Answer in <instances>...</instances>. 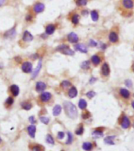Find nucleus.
Masks as SVG:
<instances>
[{
  "label": "nucleus",
  "mask_w": 134,
  "mask_h": 151,
  "mask_svg": "<svg viewBox=\"0 0 134 151\" xmlns=\"http://www.w3.org/2000/svg\"><path fill=\"white\" fill-rule=\"evenodd\" d=\"M62 111V108L60 105H56L53 109V114L54 116H58L60 114V112Z\"/></svg>",
  "instance_id": "17"
},
{
  "label": "nucleus",
  "mask_w": 134,
  "mask_h": 151,
  "mask_svg": "<svg viewBox=\"0 0 134 151\" xmlns=\"http://www.w3.org/2000/svg\"><path fill=\"white\" fill-rule=\"evenodd\" d=\"M78 94V91L76 89V87H71L68 91V96L71 98H74L77 96Z\"/></svg>",
  "instance_id": "13"
},
{
  "label": "nucleus",
  "mask_w": 134,
  "mask_h": 151,
  "mask_svg": "<svg viewBox=\"0 0 134 151\" xmlns=\"http://www.w3.org/2000/svg\"><path fill=\"white\" fill-rule=\"evenodd\" d=\"M132 108L134 109V101H133V102H132Z\"/></svg>",
  "instance_id": "49"
},
{
  "label": "nucleus",
  "mask_w": 134,
  "mask_h": 151,
  "mask_svg": "<svg viewBox=\"0 0 134 151\" xmlns=\"http://www.w3.org/2000/svg\"><path fill=\"white\" fill-rule=\"evenodd\" d=\"M43 149L41 146H35L32 148V151H42Z\"/></svg>",
  "instance_id": "39"
},
{
  "label": "nucleus",
  "mask_w": 134,
  "mask_h": 151,
  "mask_svg": "<svg viewBox=\"0 0 134 151\" xmlns=\"http://www.w3.org/2000/svg\"><path fill=\"white\" fill-rule=\"evenodd\" d=\"M21 69L24 72H26V73L31 72L32 71V64L28 61L23 63L21 65Z\"/></svg>",
  "instance_id": "3"
},
{
  "label": "nucleus",
  "mask_w": 134,
  "mask_h": 151,
  "mask_svg": "<svg viewBox=\"0 0 134 151\" xmlns=\"http://www.w3.org/2000/svg\"><path fill=\"white\" fill-rule=\"evenodd\" d=\"M34 39L33 35L28 32V31H25L24 32V35H23V40L25 41V42H30V41H32Z\"/></svg>",
  "instance_id": "9"
},
{
  "label": "nucleus",
  "mask_w": 134,
  "mask_h": 151,
  "mask_svg": "<svg viewBox=\"0 0 134 151\" xmlns=\"http://www.w3.org/2000/svg\"><path fill=\"white\" fill-rule=\"evenodd\" d=\"M57 51H60L62 54H66V55H74L75 52L72 51V50H71L68 46L67 45H60L57 48Z\"/></svg>",
  "instance_id": "2"
},
{
  "label": "nucleus",
  "mask_w": 134,
  "mask_h": 151,
  "mask_svg": "<svg viewBox=\"0 0 134 151\" xmlns=\"http://www.w3.org/2000/svg\"><path fill=\"white\" fill-rule=\"evenodd\" d=\"M6 102L7 105H9V106L12 105V104L13 103V98H11V97L8 98H7V100L6 101Z\"/></svg>",
  "instance_id": "41"
},
{
  "label": "nucleus",
  "mask_w": 134,
  "mask_h": 151,
  "mask_svg": "<svg viewBox=\"0 0 134 151\" xmlns=\"http://www.w3.org/2000/svg\"><path fill=\"white\" fill-rule=\"evenodd\" d=\"M55 32V26L53 24H49L47 25L46 28V33L47 35H52L53 32Z\"/></svg>",
  "instance_id": "21"
},
{
  "label": "nucleus",
  "mask_w": 134,
  "mask_h": 151,
  "mask_svg": "<svg viewBox=\"0 0 134 151\" xmlns=\"http://www.w3.org/2000/svg\"><path fill=\"white\" fill-rule=\"evenodd\" d=\"M133 128H134V124H133Z\"/></svg>",
  "instance_id": "52"
},
{
  "label": "nucleus",
  "mask_w": 134,
  "mask_h": 151,
  "mask_svg": "<svg viewBox=\"0 0 134 151\" xmlns=\"http://www.w3.org/2000/svg\"><path fill=\"white\" fill-rule=\"evenodd\" d=\"M46 142H47L48 143L52 144V145L54 144V140H53V137H52L50 135H48L46 136Z\"/></svg>",
  "instance_id": "37"
},
{
  "label": "nucleus",
  "mask_w": 134,
  "mask_h": 151,
  "mask_svg": "<svg viewBox=\"0 0 134 151\" xmlns=\"http://www.w3.org/2000/svg\"><path fill=\"white\" fill-rule=\"evenodd\" d=\"M51 98V94L49 92H43L40 95V99L42 102H46Z\"/></svg>",
  "instance_id": "10"
},
{
  "label": "nucleus",
  "mask_w": 134,
  "mask_h": 151,
  "mask_svg": "<svg viewBox=\"0 0 134 151\" xmlns=\"http://www.w3.org/2000/svg\"><path fill=\"white\" fill-rule=\"evenodd\" d=\"M62 151H64V150H62Z\"/></svg>",
  "instance_id": "53"
},
{
  "label": "nucleus",
  "mask_w": 134,
  "mask_h": 151,
  "mask_svg": "<svg viewBox=\"0 0 134 151\" xmlns=\"http://www.w3.org/2000/svg\"><path fill=\"white\" fill-rule=\"evenodd\" d=\"M82 149L86 151H90L93 149V144L89 142H86L82 144Z\"/></svg>",
  "instance_id": "24"
},
{
  "label": "nucleus",
  "mask_w": 134,
  "mask_h": 151,
  "mask_svg": "<svg viewBox=\"0 0 134 151\" xmlns=\"http://www.w3.org/2000/svg\"><path fill=\"white\" fill-rule=\"evenodd\" d=\"M46 88V84L45 83L41 82V81L36 83V85H35V89H36L37 91H42Z\"/></svg>",
  "instance_id": "11"
},
{
  "label": "nucleus",
  "mask_w": 134,
  "mask_h": 151,
  "mask_svg": "<svg viewBox=\"0 0 134 151\" xmlns=\"http://www.w3.org/2000/svg\"><path fill=\"white\" fill-rule=\"evenodd\" d=\"M83 132H84V128H83L82 125H81V126H80V127L76 130L75 134L78 135H81L83 134Z\"/></svg>",
  "instance_id": "31"
},
{
  "label": "nucleus",
  "mask_w": 134,
  "mask_h": 151,
  "mask_svg": "<svg viewBox=\"0 0 134 151\" xmlns=\"http://www.w3.org/2000/svg\"><path fill=\"white\" fill-rule=\"evenodd\" d=\"M125 84H126V86L127 87H129V88H130V87H132V82L129 79H128V80H126V81H125Z\"/></svg>",
  "instance_id": "38"
},
{
  "label": "nucleus",
  "mask_w": 134,
  "mask_h": 151,
  "mask_svg": "<svg viewBox=\"0 0 134 151\" xmlns=\"http://www.w3.org/2000/svg\"><path fill=\"white\" fill-rule=\"evenodd\" d=\"M104 134H103V131L100 129H97V130H95L93 133H92V136L95 139H98V138H101L103 137Z\"/></svg>",
  "instance_id": "19"
},
{
  "label": "nucleus",
  "mask_w": 134,
  "mask_h": 151,
  "mask_svg": "<svg viewBox=\"0 0 134 151\" xmlns=\"http://www.w3.org/2000/svg\"><path fill=\"white\" fill-rule=\"evenodd\" d=\"M91 61H92L93 64H94L95 65H99L100 63L101 59L98 55H93L91 58Z\"/></svg>",
  "instance_id": "25"
},
{
  "label": "nucleus",
  "mask_w": 134,
  "mask_h": 151,
  "mask_svg": "<svg viewBox=\"0 0 134 151\" xmlns=\"http://www.w3.org/2000/svg\"><path fill=\"white\" fill-rule=\"evenodd\" d=\"M89 61H83L82 63V65H81V67L83 69H88L89 68Z\"/></svg>",
  "instance_id": "32"
},
{
  "label": "nucleus",
  "mask_w": 134,
  "mask_h": 151,
  "mask_svg": "<svg viewBox=\"0 0 134 151\" xmlns=\"http://www.w3.org/2000/svg\"><path fill=\"white\" fill-rule=\"evenodd\" d=\"M115 139L114 135H111V136H108L104 139V143L106 144H108V145H114V139Z\"/></svg>",
  "instance_id": "18"
},
{
  "label": "nucleus",
  "mask_w": 134,
  "mask_h": 151,
  "mask_svg": "<svg viewBox=\"0 0 134 151\" xmlns=\"http://www.w3.org/2000/svg\"><path fill=\"white\" fill-rule=\"evenodd\" d=\"M89 117H90V113H89V112H84L83 114H82V118H83V119H87V118H89Z\"/></svg>",
  "instance_id": "43"
},
{
  "label": "nucleus",
  "mask_w": 134,
  "mask_h": 151,
  "mask_svg": "<svg viewBox=\"0 0 134 151\" xmlns=\"http://www.w3.org/2000/svg\"><path fill=\"white\" fill-rule=\"evenodd\" d=\"M69 86H71V83L68 80H64L63 82L61 83V87L63 88H68Z\"/></svg>",
  "instance_id": "33"
},
{
  "label": "nucleus",
  "mask_w": 134,
  "mask_h": 151,
  "mask_svg": "<svg viewBox=\"0 0 134 151\" xmlns=\"http://www.w3.org/2000/svg\"><path fill=\"white\" fill-rule=\"evenodd\" d=\"M101 72H102V75L104 76V77H108V76L110 74V68H109V65L108 63H104L102 65Z\"/></svg>",
  "instance_id": "5"
},
{
  "label": "nucleus",
  "mask_w": 134,
  "mask_h": 151,
  "mask_svg": "<svg viewBox=\"0 0 134 151\" xmlns=\"http://www.w3.org/2000/svg\"><path fill=\"white\" fill-rule=\"evenodd\" d=\"M76 3L78 6H86L87 4V0H77Z\"/></svg>",
  "instance_id": "35"
},
{
  "label": "nucleus",
  "mask_w": 134,
  "mask_h": 151,
  "mask_svg": "<svg viewBox=\"0 0 134 151\" xmlns=\"http://www.w3.org/2000/svg\"><path fill=\"white\" fill-rule=\"evenodd\" d=\"M75 49L82 53H87V51H88L87 47L84 44H76L75 46Z\"/></svg>",
  "instance_id": "12"
},
{
  "label": "nucleus",
  "mask_w": 134,
  "mask_h": 151,
  "mask_svg": "<svg viewBox=\"0 0 134 151\" xmlns=\"http://www.w3.org/2000/svg\"><path fill=\"white\" fill-rule=\"evenodd\" d=\"M68 40L70 43H75L78 41V36L75 32H71L68 35Z\"/></svg>",
  "instance_id": "4"
},
{
  "label": "nucleus",
  "mask_w": 134,
  "mask_h": 151,
  "mask_svg": "<svg viewBox=\"0 0 134 151\" xmlns=\"http://www.w3.org/2000/svg\"><path fill=\"white\" fill-rule=\"evenodd\" d=\"M109 40H110L111 43H116V42H118V40H119V37H118L117 33L114 32H111V33L109 34Z\"/></svg>",
  "instance_id": "15"
},
{
  "label": "nucleus",
  "mask_w": 134,
  "mask_h": 151,
  "mask_svg": "<svg viewBox=\"0 0 134 151\" xmlns=\"http://www.w3.org/2000/svg\"><path fill=\"white\" fill-rule=\"evenodd\" d=\"M64 108L65 110L66 114L68 117L71 119H75L78 116V111L76 109V106L73 103L70 102H65L64 103Z\"/></svg>",
  "instance_id": "1"
},
{
  "label": "nucleus",
  "mask_w": 134,
  "mask_h": 151,
  "mask_svg": "<svg viewBox=\"0 0 134 151\" xmlns=\"http://www.w3.org/2000/svg\"><path fill=\"white\" fill-rule=\"evenodd\" d=\"M91 15V18H92V20L93 21H98V19H99V14H98V13L96 11V10H93L90 14Z\"/></svg>",
  "instance_id": "28"
},
{
  "label": "nucleus",
  "mask_w": 134,
  "mask_h": 151,
  "mask_svg": "<svg viewBox=\"0 0 134 151\" xmlns=\"http://www.w3.org/2000/svg\"><path fill=\"white\" fill-rule=\"evenodd\" d=\"M86 96H87L89 98H93L94 96H96V92L93 91H88V92L86 93Z\"/></svg>",
  "instance_id": "36"
},
{
  "label": "nucleus",
  "mask_w": 134,
  "mask_h": 151,
  "mask_svg": "<svg viewBox=\"0 0 134 151\" xmlns=\"http://www.w3.org/2000/svg\"><path fill=\"white\" fill-rule=\"evenodd\" d=\"M71 21L74 24H77L79 22V16L78 14H74L71 17Z\"/></svg>",
  "instance_id": "29"
},
{
  "label": "nucleus",
  "mask_w": 134,
  "mask_h": 151,
  "mask_svg": "<svg viewBox=\"0 0 134 151\" xmlns=\"http://www.w3.org/2000/svg\"><path fill=\"white\" fill-rule=\"evenodd\" d=\"M41 69H42V61L40 60L39 62L38 63L37 66H36V68L35 69L34 71H32V73H31V78L32 79H35V77H37L38 74L39 73V72L41 70Z\"/></svg>",
  "instance_id": "7"
},
{
  "label": "nucleus",
  "mask_w": 134,
  "mask_h": 151,
  "mask_svg": "<svg viewBox=\"0 0 134 151\" xmlns=\"http://www.w3.org/2000/svg\"><path fill=\"white\" fill-rule=\"evenodd\" d=\"M1 142H2V139L0 138V143H1Z\"/></svg>",
  "instance_id": "51"
},
{
  "label": "nucleus",
  "mask_w": 134,
  "mask_h": 151,
  "mask_svg": "<svg viewBox=\"0 0 134 151\" xmlns=\"http://www.w3.org/2000/svg\"><path fill=\"white\" fill-rule=\"evenodd\" d=\"M21 106H22V108H23L24 109H25V110H30V109H31V107H32V106H31V103H29V102H24L21 103Z\"/></svg>",
  "instance_id": "27"
},
{
  "label": "nucleus",
  "mask_w": 134,
  "mask_h": 151,
  "mask_svg": "<svg viewBox=\"0 0 134 151\" xmlns=\"http://www.w3.org/2000/svg\"><path fill=\"white\" fill-rule=\"evenodd\" d=\"M35 131H36V128H35V125L31 124V125H30V126L28 128V132L29 135H30L31 138H35Z\"/></svg>",
  "instance_id": "16"
},
{
  "label": "nucleus",
  "mask_w": 134,
  "mask_h": 151,
  "mask_svg": "<svg viewBox=\"0 0 134 151\" xmlns=\"http://www.w3.org/2000/svg\"><path fill=\"white\" fill-rule=\"evenodd\" d=\"M72 140H73V136L71 135V132H68V141L66 142L67 144H71L72 143Z\"/></svg>",
  "instance_id": "34"
},
{
  "label": "nucleus",
  "mask_w": 134,
  "mask_h": 151,
  "mask_svg": "<svg viewBox=\"0 0 134 151\" xmlns=\"http://www.w3.org/2000/svg\"><path fill=\"white\" fill-rule=\"evenodd\" d=\"M39 119H40V121L43 123L44 124H48L49 122V118L47 117H41Z\"/></svg>",
  "instance_id": "30"
},
{
  "label": "nucleus",
  "mask_w": 134,
  "mask_h": 151,
  "mask_svg": "<svg viewBox=\"0 0 134 151\" xmlns=\"http://www.w3.org/2000/svg\"><path fill=\"white\" fill-rule=\"evenodd\" d=\"M10 91L13 96H17L19 94V87L16 86V85H12L10 87Z\"/></svg>",
  "instance_id": "20"
},
{
  "label": "nucleus",
  "mask_w": 134,
  "mask_h": 151,
  "mask_svg": "<svg viewBox=\"0 0 134 151\" xmlns=\"http://www.w3.org/2000/svg\"><path fill=\"white\" fill-rule=\"evenodd\" d=\"M29 120H30V122L31 123V124H34V123L35 122V117H34L33 116L29 117Z\"/></svg>",
  "instance_id": "45"
},
{
  "label": "nucleus",
  "mask_w": 134,
  "mask_h": 151,
  "mask_svg": "<svg viewBox=\"0 0 134 151\" xmlns=\"http://www.w3.org/2000/svg\"><path fill=\"white\" fill-rule=\"evenodd\" d=\"M64 132L63 131H59L58 132V134H57V137L59 139H64Z\"/></svg>",
  "instance_id": "40"
},
{
  "label": "nucleus",
  "mask_w": 134,
  "mask_h": 151,
  "mask_svg": "<svg viewBox=\"0 0 134 151\" xmlns=\"http://www.w3.org/2000/svg\"><path fill=\"white\" fill-rule=\"evenodd\" d=\"M119 94H120V95L124 98H129V96H130L129 91L126 89H125V88H121L120 91H119Z\"/></svg>",
  "instance_id": "14"
},
{
  "label": "nucleus",
  "mask_w": 134,
  "mask_h": 151,
  "mask_svg": "<svg viewBox=\"0 0 134 151\" xmlns=\"http://www.w3.org/2000/svg\"><path fill=\"white\" fill-rule=\"evenodd\" d=\"M16 35V30L15 28H12V29L7 31L5 33V37L6 38H13Z\"/></svg>",
  "instance_id": "22"
},
{
  "label": "nucleus",
  "mask_w": 134,
  "mask_h": 151,
  "mask_svg": "<svg viewBox=\"0 0 134 151\" xmlns=\"http://www.w3.org/2000/svg\"><path fill=\"white\" fill-rule=\"evenodd\" d=\"M96 81V78H95V77H91L90 80H89V83H90V84H93V83H94Z\"/></svg>",
  "instance_id": "44"
},
{
  "label": "nucleus",
  "mask_w": 134,
  "mask_h": 151,
  "mask_svg": "<svg viewBox=\"0 0 134 151\" xmlns=\"http://www.w3.org/2000/svg\"><path fill=\"white\" fill-rule=\"evenodd\" d=\"M123 6L126 9H132L133 7L132 0H123Z\"/></svg>",
  "instance_id": "23"
},
{
  "label": "nucleus",
  "mask_w": 134,
  "mask_h": 151,
  "mask_svg": "<svg viewBox=\"0 0 134 151\" xmlns=\"http://www.w3.org/2000/svg\"><path fill=\"white\" fill-rule=\"evenodd\" d=\"M26 19H27V21H30V20H31V17L28 15V17H26Z\"/></svg>",
  "instance_id": "46"
},
{
  "label": "nucleus",
  "mask_w": 134,
  "mask_h": 151,
  "mask_svg": "<svg viewBox=\"0 0 134 151\" xmlns=\"http://www.w3.org/2000/svg\"><path fill=\"white\" fill-rule=\"evenodd\" d=\"M89 46H97V43L95 42L93 40H89Z\"/></svg>",
  "instance_id": "42"
},
{
  "label": "nucleus",
  "mask_w": 134,
  "mask_h": 151,
  "mask_svg": "<svg viewBox=\"0 0 134 151\" xmlns=\"http://www.w3.org/2000/svg\"><path fill=\"white\" fill-rule=\"evenodd\" d=\"M132 70H133V72H134V64H133V65H132Z\"/></svg>",
  "instance_id": "50"
},
{
  "label": "nucleus",
  "mask_w": 134,
  "mask_h": 151,
  "mask_svg": "<svg viewBox=\"0 0 134 151\" xmlns=\"http://www.w3.org/2000/svg\"><path fill=\"white\" fill-rule=\"evenodd\" d=\"M4 2H5V0H0V6L4 3Z\"/></svg>",
  "instance_id": "47"
},
{
  "label": "nucleus",
  "mask_w": 134,
  "mask_h": 151,
  "mask_svg": "<svg viewBox=\"0 0 134 151\" xmlns=\"http://www.w3.org/2000/svg\"><path fill=\"white\" fill-rule=\"evenodd\" d=\"M87 106V102L85 99H80L78 102V107L81 109H85Z\"/></svg>",
  "instance_id": "26"
},
{
  "label": "nucleus",
  "mask_w": 134,
  "mask_h": 151,
  "mask_svg": "<svg viewBox=\"0 0 134 151\" xmlns=\"http://www.w3.org/2000/svg\"><path fill=\"white\" fill-rule=\"evenodd\" d=\"M121 126L124 129H126V128H128L130 126V120H129V119L126 116H124L123 117L122 120V123H121Z\"/></svg>",
  "instance_id": "8"
},
{
  "label": "nucleus",
  "mask_w": 134,
  "mask_h": 151,
  "mask_svg": "<svg viewBox=\"0 0 134 151\" xmlns=\"http://www.w3.org/2000/svg\"><path fill=\"white\" fill-rule=\"evenodd\" d=\"M45 9V5L41 3H38L34 6V11L36 14H39L44 11Z\"/></svg>",
  "instance_id": "6"
},
{
  "label": "nucleus",
  "mask_w": 134,
  "mask_h": 151,
  "mask_svg": "<svg viewBox=\"0 0 134 151\" xmlns=\"http://www.w3.org/2000/svg\"><path fill=\"white\" fill-rule=\"evenodd\" d=\"M102 46H102V49H103V50H104V49L106 48V45L104 44V45H102Z\"/></svg>",
  "instance_id": "48"
}]
</instances>
